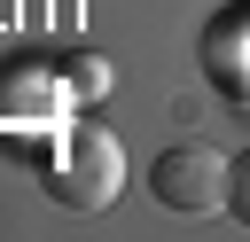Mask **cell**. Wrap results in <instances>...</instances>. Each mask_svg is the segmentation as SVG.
<instances>
[{"mask_svg": "<svg viewBox=\"0 0 250 242\" xmlns=\"http://www.w3.org/2000/svg\"><path fill=\"white\" fill-rule=\"evenodd\" d=\"M62 86H78V101H94V94L109 86V62H102V55H70V70H62Z\"/></svg>", "mask_w": 250, "mask_h": 242, "instance_id": "4", "label": "cell"}, {"mask_svg": "<svg viewBox=\"0 0 250 242\" xmlns=\"http://www.w3.org/2000/svg\"><path fill=\"white\" fill-rule=\"evenodd\" d=\"M117 187H125V156H117V141L102 133V125H70L55 148H47V195L55 203H70V211H109L117 203Z\"/></svg>", "mask_w": 250, "mask_h": 242, "instance_id": "1", "label": "cell"}, {"mask_svg": "<svg viewBox=\"0 0 250 242\" xmlns=\"http://www.w3.org/2000/svg\"><path fill=\"white\" fill-rule=\"evenodd\" d=\"M227 219H234V226H250V148H242V156H227Z\"/></svg>", "mask_w": 250, "mask_h": 242, "instance_id": "3", "label": "cell"}, {"mask_svg": "<svg viewBox=\"0 0 250 242\" xmlns=\"http://www.w3.org/2000/svg\"><path fill=\"white\" fill-rule=\"evenodd\" d=\"M148 195L180 219H203L211 203H227V156L211 141H172L156 164H148Z\"/></svg>", "mask_w": 250, "mask_h": 242, "instance_id": "2", "label": "cell"}]
</instances>
